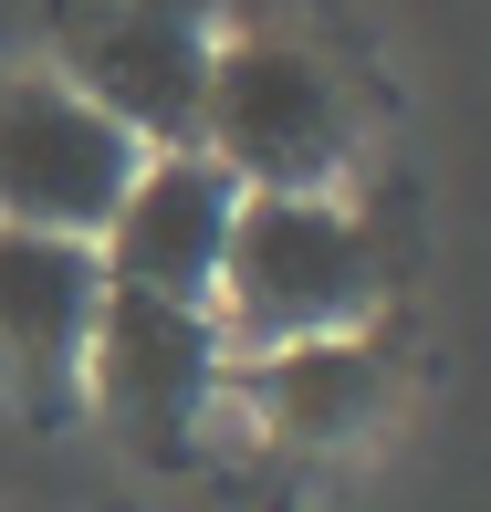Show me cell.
Masks as SVG:
<instances>
[{
  "instance_id": "cell-9",
  "label": "cell",
  "mask_w": 491,
  "mask_h": 512,
  "mask_svg": "<svg viewBox=\"0 0 491 512\" xmlns=\"http://www.w3.org/2000/svg\"><path fill=\"white\" fill-rule=\"evenodd\" d=\"M105 512H126V502H105Z\"/></svg>"
},
{
  "instance_id": "cell-7",
  "label": "cell",
  "mask_w": 491,
  "mask_h": 512,
  "mask_svg": "<svg viewBox=\"0 0 491 512\" xmlns=\"http://www.w3.org/2000/svg\"><path fill=\"white\" fill-rule=\"evenodd\" d=\"M95 304H105L95 241L0 220V366H11L32 398H63V387H74L84 335H95Z\"/></svg>"
},
{
  "instance_id": "cell-4",
  "label": "cell",
  "mask_w": 491,
  "mask_h": 512,
  "mask_svg": "<svg viewBox=\"0 0 491 512\" xmlns=\"http://www.w3.org/2000/svg\"><path fill=\"white\" fill-rule=\"evenodd\" d=\"M63 53H74V95L105 105L136 147H189L199 105H209V42L199 0H95V11L63 21Z\"/></svg>"
},
{
  "instance_id": "cell-3",
  "label": "cell",
  "mask_w": 491,
  "mask_h": 512,
  "mask_svg": "<svg viewBox=\"0 0 491 512\" xmlns=\"http://www.w3.org/2000/svg\"><path fill=\"white\" fill-rule=\"evenodd\" d=\"M136 168H147V147L105 105H84L63 74H11L0 84V220L11 230L95 241Z\"/></svg>"
},
{
  "instance_id": "cell-8",
  "label": "cell",
  "mask_w": 491,
  "mask_h": 512,
  "mask_svg": "<svg viewBox=\"0 0 491 512\" xmlns=\"http://www.w3.org/2000/svg\"><path fill=\"white\" fill-rule=\"evenodd\" d=\"M387 408V366L366 356L356 335H314V345H272L262 366V418L303 450H324V439H356L366 418Z\"/></svg>"
},
{
  "instance_id": "cell-2",
  "label": "cell",
  "mask_w": 491,
  "mask_h": 512,
  "mask_svg": "<svg viewBox=\"0 0 491 512\" xmlns=\"http://www.w3.org/2000/svg\"><path fill=\"white\" fill-rule=\"evenodd\" d=\"M199 136L241 189H324L356 126H345V84L303 42L251 32V42H220V63H209Z\"/></svg>"
},
{
  "instance_id": "cell-5",
  "label": "cell",
  "mask_w": 491,
  "mask_h": 512,
  "mask_svg": "<svg viewBox=\"0 0 491 512\" xmlns=\"http://www.w3.org/2000/svg\"><path fill=\"white\" fill-rule=\"evenodd\" d=\"M84 377H95L105 418L136 450L178 460L189 450V418L209 408V377H220V324H209V304H168V293L105 283L95 335H84Z\"/></svg>"
},
{
  "instance_id": "cell-1",
  "label": "cell",
  "mask_w": 491,
  "mask_h": 512,
  "mask_svg": "<svg viewBox=\"0 0 491 512\" xmlns=\"http://www.w3.org/2000/svg\"><path fill=\"white\" fill-rule=\"evenodd\" d=\"M377 293V251L366 230L345 220L335 199L314 189H241V220H230V251H220V304H230V335L241 345H314V335H345Z\"/></svg>"
},
{
  "instance_id": "cell-6",
  "label": "cell",
  "mask_w": 491,
  "mask_h": 512,
  "mask_svg": "<svg viewBox=\"0 0 491 512\" xmlns=\"http://www.w3.org/2000/svg\"><path fill=\"white\" fill-rule=\"evenodd\" d=\"M230 220H241V178L209 147H168V157H147V168L126 178L115 220L95 230V262H105V283H126V293L209 304V293H220Z\"/></svg>"
}]
</instances>
